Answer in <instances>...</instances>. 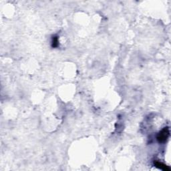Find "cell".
<instances>
[{"mask_svg": "<svg viewBox=\"0 0 171 171\" xmlns=\"http://www.w3.org/2000/svg\"><path fill=\"white\" fill-rule=\"evenodd\" d=\"M59 45V41H58V36H53L52 40V46L53 47H57Z\"/></svg>", "mask_w": 171, "mask_h": 171, "instance_id": "cell-3", "label": "cell"}, {"mask_svg": "<svg viewBox=\"0 0 171 171\" xmlns=\"http://www.w3.org/2000/svg\"><path fill=\"white\" fill-rule=\"evenodd\" d=\"M170 131L168 127L164 128L157 135V140L161 143L165 142L169 137Z\"/></svg>", "mask_w": 171, "mask_h": 171, "instance_id": "cell-1", "label": "cell"}, {"mask_svg": "<svg viewBox=\"0 0 171 171\" xmlns=\"http://www.w3.org/2000/svg\"><path fill=\"white\" fill-rule=\"evenodd\" d=\"M154 164H155V166L156 167H157L158 168H159V169H161L164 171H170V168L169 166L166 165L163 162H160V161H156L154 162Z\"/></svg>", "mask_w": 171, "mask_h": 171, "instance_id": "cell-2", "label": "cell"}]
</instances>
